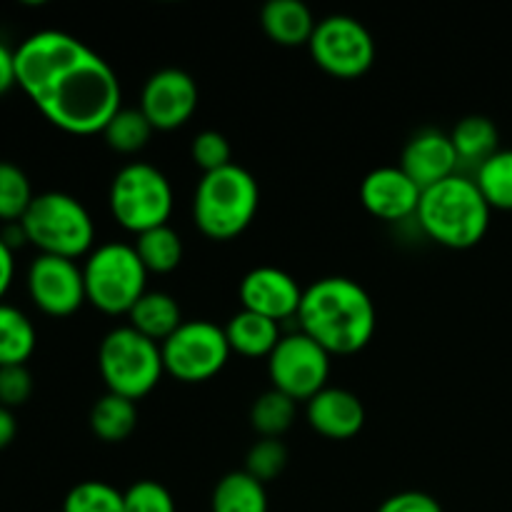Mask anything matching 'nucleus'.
Segmentation results:
<instances>
[{
    "instance_id": "1",
    "label": "nucleus",
    "mask_w": 512,
    "mask_h": 512,
    "mask_svg": "<svg viewBox=\"0 0 512 512\" xmlns=\"http://www.w3.org/2000/svg\"><path fill=\"white\" fill-rule=\"evenodd\" d=\"M15 55V85L55 128L70 135L103 133L120 105V80L108 60L75 35L40 30Z\"/></svg>"
},
{
    "instance_id": "2",
    "label": "nucleus",
    "mask_w": 512,
    "mask_h": 512,
    "mask_svg": "<svg viewBox=\"0 0 512 512\" xmlns=\"http://www.w3.org/2000/svg\"><path fill=\"white\" fill-rule=\"evenodd\" d=\"M298 323L300 333L330 355H353L373 340L378 310L363 285L333 275L315 280L303 290Z\"/></svg>"
},
{
    "instance_id": "3",
    "label": "nucleus",
    "mask_w": 512,
    "mask_h": 512,
    "mask_svg": "<svg viewBox=\"0 0 512 512\" xmlns=\"http://www.w3.org/2000/svg\"><path fill=\"white\" fill-rule=\"evenodd\" d=\"M490 205L475 180L453 175L433 188L423 190L418 205V223L423 233L438 245L453 250L475 248L490 228Z\"/></svg>"
},
{
    "instance_id": "4",
    "label": "nucleus",
    "mask_w": 512,
    "mask_h": 512,
    "mask_svg": "<svg viewBox=\"0 0 512 512\" xmlns=\"http://www.w3.org/2000/svg\"><path fill=\"white\" fill-rule=\"evenodd\" d=\"M260 208V188L253 173L240 165H228L205 173L195 188L193 220L210 240H233L248 230Z\"/></svg>"
},
{
    "instance_id": "5",
    "label": "nucleus",
    "mask_w": 512,
    "mask_h": 512,
    "mask_svg": "<svg viewBox=\"0 0 512 512\" xmlns=\"http://www.w3.org/2000/svg\"><path fill=\"white\" fill-rule=\"evenodd\" d=\"M20 228L28 243L40 250V255L78 260L93 253L95 223L85 205L68 193L35 195L28 213L20 220Z\"/></svg>"
},
{
    "instance_id": "6",
    "label": "nucleus",
    "mask_w": 512,
    "mask_h": 512,
    "mask_svg": "<svg viewBox=\"0 0 512 512\" xmlns=\"http://www.w3.org/2000/svg\"><path fill=\"white\" fill-rule=\"evenodd\" d=\"M148 275L133 245L105 243L83 265L85 298L105 315H128L148 293Z\"/></svg>"
},
{
    "instance_id": "7",
    "label": "nucleus",
    "mask_w": 512,
    "mask_h": 512,
    "mask_svg": "<svg viewBox=\"0 0 512 512\" xmlns=\"http://www.w3.org/2000/svg\"><path fill=\"white\" fill-rule=\"evenodd\" d=\"M98 368L108 393L123 395L133 403L153 393L165 375L160 345L130 325L105 335L98 350Z\"/></svg>"
},
{
    "instance_id": "8",
    "label": "nucleus",
    "mask_w": 512,
    "mask_h": 512,
    "mask_svg": "<svg viewBox=\"0 0 512 512\" xmlns=\"http://www.w3.org/2000/svg\"><path fill=\"white\" fill-rule=\"evenodd\" d=\"M108 203L118 225L140 235L168 225L173 215V188L155 165L130 163L115 173Z\"/></svg>"
},
{
    "instance_id": "9",
    "label": "nucleus",
    "mask_w": 512,
    "mask_h": 512,
    "mask_svg": "<svg viewBox=\"0 0 512 512\" xmlns=\"http://www.w3.org/2000/svg\"><path fill=\"white\" fill-rule=\"evenodd\" d=\"M165 373L180 383H205L213 380L228 365L230 345L225 328L210 320H185L163 345Z\"/></svg>"
},
{
    "instance_id": "10",
    "label": "nucleus",
    "mask_w": 512,
    "mask_h": 512,
    "mask_svg": "<svg viewBox=\"0 0 512 512\" xmlns=\"http://www.w3.org/2000/svg\"><path fill=\"white\" fill-rule=\"evenodd\" d=\"M315 65L338 80H355L375 63V40L370 30L350 15L318 20L308 43Z\"/></svg>"
},
{
    "instance_id": "11",
    "label": "nucleus",
    "mask_w": 512,
    "mask_h": 512,
    "mask_svg": "<svg viewBox=\"0 0 512 512\" xmlns=\"http://www.w3.org/2000/svg\"><path fill=\"white\" fill-rule=\"evenodd\" d=\"M268 375L273 390L295 403H308L328 388L330 353L305 333L283 335L268 358Z\"/></svg>"
},
{
    "instance_id": "12",
    "label": "nucleus",
    "mask_w": 512,
    "mask_h": 512,
    "mask_svg": "<svg viewBox=\"0 0 512 512\" xmlns=\"http://www.w3.org/2000/svg\"><path fill=\"white\" fill-rule=\"evenodd\" d=\"M28 293L35 308L53 318H68L78 313L85 298L83 268L75 260L38 255L28 268Z\"/></svg>"
},
{
    "instance_id": "13",
    "label": "nucleus",
    "mask_w": 512,
    "mask_h": 512,
    "mask_svg": "<svg viewBox=\"0 0 512 512\" xmlns=\"http://www.w3.org/2000/svg\"><path fill=\"white\" fill-rule=\"evenodd\" d=\"M198 83L185 70H158L145 83L140 95V113L153 130H175L188 123L198 110Z\"/></svg>"
},
{
    "instance_id": "14",
    "label": "nucleus",
    "mask_w": 512,
    "mask_h": 512,
    "mask_svg": "<svg viewBox=\"0 0 512 512\" xmlns=\"http://www.w3.org/2000/svg\"><path fill=\"white\" fill-rule=\"evenodd\" d=\"M238 295L243 310L263 315L275 323L298 318L300 303H303V288L298 285V280L285 270L273 268V265L250 270L240 280Z\"/></svg>"
},
{
    "instance_id": "15",
    "label": "nucleus",
    "mask_w": 512,
    "mask_h": 512,
    "mask_svg": "<svg viewBox=\"0 0 512 512\" xmlns=\"http://www.w3.org/2000/svg\"><path fill=\"white\" fill-rule=\"evenodd\" d=\"M420 198H423V190L393 165L368 173L360 185V200H363L365 210L388 223L418 213Z\"/></svg>"
},
{
    "instance_id": "16",
    "label": "nucleus",
    "mask_w": 512,
    "mask_h": 512,
    "mask_svg": "<svg viewBox=\"0 0 512 512\" xmlns=\"http://www.w3.org/2000/svg\"><path fill=\"white\" fill-rule=\"evenodd\" d=\"M460 165L455 145L450 135L440 130H420L405 145L400 170L418 185L420 190H428L443 180L453 178L455 168Z\"/></svg>"
},
{
    "instance_id": "17",
    "label": "nucleus",
    "mask_w": 512,
    "mask_h": 512,
    "mask_svg": "<svg viewBox=\"0 0 512 512\" xmlns=\"http://www.w3.org/2000/svg\"><path fill=\"white\" fill-rule=\"evenodd\" d=\"M308 425L328 440H350L363 430L365 408L358 395L343 388H325L308 400Z\"/></svg>"
},
{
    "instance_id": "18",
    "label": "nucleus",
    "mask_w": 512,
    "mask_h": 512,
    "mask_svg": "<svg viewBox=\"0 0 512 512\" xmlns=\"http://www.w3.org/2000/svg\"><path fill=\"white\" fill-rule=\"evenodd\" d=\"M260 25L273 43L285 48L308 45L315 33V18L300 0H270L260 13Z\"/></svg>"
},
{
    "instance_id": "19",
    "label": "nucleus",
    "mask_w": 512,
    "mask_h": 512,
    "mask_svg": "<svg viewBox=\"0 0 512 512\" xmlns=\"http://www.w3.org/2000/svg\"><path fill=\"white\" fill-rule=\"evenodd\" d=\"M225 335H228V345L233 353L243 355V358H270L280 343V323L263 318L250 310H240L230 318L225 325Z\"/></svg>"
},
{
    "instance_id": "20",
    "label": "nucleus",
    "mask_w": 512,
    "mask_h": 512,
    "mask_svg": "<svg viewBox=\"0 0 512 512\" xmlns=\"http://www.w3.org/2000/svg\"><path fill=\"white\" fill-rule=\"evenodd\" d=\"M130 328L138 330L140 335H145L153 343L163 345L180 325L185 323L183 313H180V305L173 295L168 293H145L138 303L133 305V310L128 313Z\"/></svg>"
},
{
    "instance_id": "21",
    "label": "nucleus",
    "mask_w": 512,
    "mask_h": 512,
    "mask_svg": "<svg viewBox=\"0 0 512 512\" xmlns=\"http://www.w3.org/2000/svg\"><path fill=\"white\" fill-rule=\"evenodd\" d=\"M138 428V408L123 395L105 393L90 410V430L103 443H123Z\"/></svg>"
},
{
    "instance_id": "22",
    "label": "nucleus",
    "mask_w": 512,
    "mask_h": 512,
    "mask_svg": "<svg viewBox=\"0 0 512 512\" xmlns=\"http://www.w3.org/2000/svg\"><path fill=\"white\" fill-rule=\"evenodd\" d=\"M213 512H268V493L260 480L245 470H235L218 480L210 500Z\"/></svg>"
},
{
    "instance_id": "23",
    "label": "nucleus",
    "mask_w": 512,
    "mask_h": 512,
    "mask_svg": "<svg viewBox=\"0 0 512 512\" xmlns=\"http://www.w3.org/2000/svg\"><path fill=\"white\" fill-rule=\"evenodd\" d=\"M450 140H453L460 163L480 168L485 160H490L498 153L500 133L493 120L485 118V115H468V118H463L455 125Z\"/></svg>"
},
{
    "instance_id": "24",
    "label": "nucleus",
    "mask_w": 512,
    "mask_h": 512,
    "mask_svg": "<svg viewBox=\"0 0 512 512\" xmlns=\"http://www.w3.org/2000/svg\"><path fill=\"white\" fill-rule=\"evenodd\" d=\"M35 328L23 310L0 303V368L25 365L33 355Z\"/></svg>"
},
{
    "instance_id": "25",
    "label": "nucleus",
    "mask_w": 512,
    "mask_h": 512,
    "mask_svg": "<svg viewBox=\"0 0 512 512\" xmlns=\"http://www.w3.org/2000/svg\"><path fill=\"white\" fill-rule=\"evenodd\" d=\"M133 248L138 258L143 260L148 273H173L180 265V260H183V240H180V235L170 225L140 233Z\"/></svg>"
},
{
    "instance_id": "26",
    "label": "nucleus",
    "mask_w": 512,
    "mask_h": 512,
    "mask_svg": "<svg viewBox=\"0 0 512 512\" xmlns=\"http://www.w3.org/2000/svg\"><path fill=\"white\" fill-rule=\"evenodd\" d=\"M295 415H298V403L293 398L278 393V390H268L250 408V425L263 438L280 440V435L288 433L290 425L295 423Z\"/></svg>"
},
{
    "instance_id": "27",
    "label": "nucleus",
    "mask_w": 512,
    "mask_h": 512,
    "mask_svg": "<svg viewBox=\"0 0 512 512\" xmlns=\"http://www.w3.org/2000/svg\"><path fill=\"white\" fill-rule=\"evenodd\" d=\"M150 135H153V125L148 123L143 113L133 108H120L115 118L105 125L103 138L110 150L123 155H133L148 145Z\"/></svg>"
},
{
    "instance_id": "28",
    "label": "nucleus",
    "mask_w": 512,
    "mask_h": 512,
    "mask_svg": "<svg viewBox=\"0 0 512 512\" xmlns=\"http://www.w3.org/2000/svg\"><path fill=\"white\" fill-rule=\"evenodd\" d=\"M475 185L490 208L512 210V150H498L485 160L475 175Z\"/></svg>"
},
{
    "instance_id": "29",
    "label": "nucleus",
    "mask_w": 512,
    "mask_h": 512,
    "mask_svg": "<svg viewBox=\"0 0 512 512\" xmlns=\"http://www.w3.org/2000/svg\"><path fill=\"white\" fill-rule=\"evenodd\" d=\"M33 198L28 175L15 163L0 160V220H5L8 225L20 223Z\"/></svg>"
},
{
    "instance_id": "30",
    "label": "nucleus",
    "mask_w": 512,
    "mask_h": 512,
    "mask_svg": "<svg viewBox=\"0 0 512 512\" xmlns=\"http://www.w3.org/2000/svg\"><path fill=\"white\" fill-rule=\"evenodd\" d=\"M63 512H123V493L103 480H85L65 495Z\"/></svg>"
},
{
    "instance_id": "31",
    "label": "nucleus",
    "mask_w": 512,
    "mask_h": 512,
    "mask_svg": "<svg viewBox=\"0 0 512 512\" xmlns=\"http://www.w3.org/2000/svg\"><path fill=\"white\" fill-rule=\"evenodd\" d=\"M288 465V448L278 438H263L248 450L245 458V473L253 475L260 483H270L278 478Z\"/></svg>"
},
{
    "instance_id": "32",
    "label": "nucleus",
    "mask_w": 512,
    "mask_h": 512,
    "mask_svg": "<svg viewBox=\"0 0 512 512\" xmlns=\"http://www.w3.org/2000/svg\"><path fill=\"white\" fill-rule=\"evenodd\" d=\"M190 155H193V163L203 170V175L233 165V160H230L233 150H230L228 138L218 130H203V133L195 135L193 145H190Z\"/></svg>"
},
{
    "instance_id": "33",
    "label": "nucleus",
    "mask_w": 512,
    "mask_h": 512,
    "mask_svg": "<svg viewBox=\"0 0 512 512\" xmlns=\"http://www.w3.org/2000/svg\"><path fill=\"white\" fill-rule=\"evenodd\" d=\"M123 512H175V500L158 480H138L123 493Z\"/></svg>"
},
{
    "instance_id": "34",
    "label": "nucleus",
    "mask_w": 512,
    "mask_h": 512,
    "mask_svg": "<svg viewBox=\"0 0 512 512\" xmlns=\"http://www.w3.org/2000/svg\"><path fill=\"white\" fill-rule=\"evenodd\" d=\"M33 395V375L25 365H8L0 368V405L8 410L28 403Z\"/></svg>"
},
{
    "instance_id": "35",
    "label": "nucleus",
    "mask_w": 512,
    "mask_h": 512,
    "mask_svg": "<svg viewBox=\"0 0 512 512\" xmlns=\"http://www.w3.org/2000/svg\"><path fill=\"white\" fill-rule=\"evenodd\" d=\"M378 512H443L438 500L420 490H405V493L390 495Z\"/></svg>"
},
{
    "instance_id": "36",
    "label": "nucleus",
    "mask_w": 512,
    "mask_h": 512,
    "mask_svg": "<svg viewBox=\"0 0 512 512\" xmlns=\"http://www.w3.org/2000/svg\"><path fill=\"white\" fill-rule=\"evenodd\" d=\"M15 278V258H13V248L0 238V300L5 298V293L10 290Z\"/></svg>"
},
{
    "instance_id": "37",
    "label": "nucleus",
    "mask_w": 512,
    "mask_h": 512,
    "mask_svg": "<svg viewBox=\"0 0 512 512\" xmlns=\"http://www.w3.org/2000/svg\"><path fill=\"white\" fill-rule=\"evenodd\" d=\"M15 85V55L8 45L0 43V98Z\"/></svg>"
},
{
    "instance_id": "38",
    "label": "nucleus",
    "mask_w": 512,
    "mask_h": 512,
    "mask_svg": "<svg viewBox=\"0 0 512 512\" xmlns=\"http://www.w3.org/2000/svg\"><path fill=\"white\" fill-rule=\"evenodd\" d=\"M15 433H18V423H15L13 410L0 405V450H5L10 443H13Z\"/></svg>"
}]
</instances>
